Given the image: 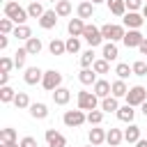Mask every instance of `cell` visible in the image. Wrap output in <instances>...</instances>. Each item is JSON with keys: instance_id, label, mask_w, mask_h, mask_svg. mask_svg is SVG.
Listing matches in <instances>:
<instances>
[{"instance_id": "2e32d148", "label": "cell", "mask_w": 147, "mask_h": 147, "mask_svg": "<svg viewBox=\"0 0 147 147\" xmlns=\"http://www.w3.org/2000/svg\"><path fill=\"white\" fill-rule=\"evenodd\" d=\"M30 115L34 119H46L48 117V106L41 103V101H34V103H30Z\"/></svg>"}, {"instance_id": "f35d334b", "label": "cell", "mask_w": 147, "mask_h": 147, "mask_svg": "<svg viewBox=\"0 0 147 147\" xmlns=\"http://www.w3.org/2000/svg\"><path fill=\"white\" fill-rule=\"evenodd\" d=\"M78 51H80V39H78V37H69V39H67V53L74 55V53H78Z\"/></svg>"}, {"instance_id": "6da1fadb", "label": "cell", "mask_w": 147, "mask_h": 147, "mask_svg": "<svg viewBox=\"0 0 147 147\" xmlns=\"http://www.w3.org/2000/svg\"><path fill=\"white\" fill-rule=\"evenodd\" d=\"M5 16L7 18H11L16 25H23L28 18H30V14H28V9H23L18 2H14V0H9V2H5Z\"/></svg>"}, {"instance_id": "52a82bcc", "label": "cell", "mask_w": 147, "mask_h": 147, "mask_svg": "<svg viewBox=\"0 0 147 147\" xmlns=\"http://www.w3.org/2000/svg\"><path fill=\"white\" fill-rule=\"evenodd\" d=\"M96 106H99V96L94 92H87V90L78 92V108L80 110H94Z\"/></svg>"}, {"instance_id": "7bdbcfd3", "label": "cell", "mask_w": 147, "mask_h": 147, "mask_svg": "<svg viewBox=\"0 0 147 147\" xmlns=\"http://www.w3.org/2000/svg\"><path fill=\"white\" fill-rule=\"evenodd\" d=\"M11 23H14V21H11V18H7V16H5V18H0V32H2V34H11V32H14Z\"/></svg>"}, {"instance_id": "d4e9b609", "label": "cell", "mask_w": 147, "mask_h": 147, "mask_svg": "<svg viewBox=\"0 0 147 147\" xmlns=\"http://www.w3.org/2000/svg\"><path fill=\"white\" fill-rule=\"evenodd\" d=\"M78 80L83 83V85H94L96 83V71L94 69H80V74H78Z\"/></svg>"}, {"instance_id": "74e56055", "label": "cell", "mask_w": 147, "mask_h": 147, "mask_svg": "<svg viewBox=\"0 0 147 147\" xmlns=\"http://www.w3.org/2000/svg\"><path fill=\"white\" fill-rule=\"evenodd\" d=\"M14 140H16V129L5 126V129L0 131V142H14Z\"/></svg>"}, {"instance_id": "8992f818", "label": "cell", "mask_w": 147, "mask_h": 147, "mask_svg": "<svg viewBox=\"0 0 147 147\" xmlns=\"http://www.w3.org/2000/svg\"><path fill=\"white\" fill-rule=\"evenodd\" d=\"M83 39L90 44V48L103 44V34H101V28H96L94 23H87L85 25V32H83Z\"/></svg>"}, {"instance_id": "e575fe53", "label": "cell", "mask_w": 147, "mask_h": 147, "mask_svg": "<svg viewBox=\"0 0 147 147\" xmlns=\"http://www.w3.org/2000/svg\"><path fill=\"white\" fill-rule=\"evenodd\" d=\"M28 55H30V53L25 51V46L14 53V64H16V69H23V67H25V57H28Z\"/></svg>"}, {"instance_id": "c3c4849f", "label": "cell", "mask_w": 147, "mask_h": 147, "mask_svg": "<svg viewBox=\"0 0 147 147\" xmlns=\"http://www.w3.org/2000/svg\"><path fill=\"white\" fill-rule=\"evenodd\" d=\"M138 48H140V53H142V55H147V37L142 39V44H140Z\"/></svg>"}, {"instance_id": "cb8c5ba5", "label": "cell", "mask_w": 147, "mask_h": 147, "mask_svg": "<svg viewBox=\"0 0 147 147\" xmlns=\"http://www.w3.org/2000/svg\"><path fill=\"white\" fill-rule=\"evenodd\" d=\"M41 48H44V44H41V39H39V37H30V39L25 41V51H28L30 55H39V53H41Z\"/></svg>"}, {"instance_id": "ac0fdd59", "label": "cell", "mask_w": 147, "mask_h": 147, "mask_svg": "<svg viewBox=\"0 0 147 147\" xmlns=\"http://www.w3.org/2000/svg\"><path fill=\"white\" fill-rule=\"evenodd\" d=\"M92 92H94L99 99H106V96H110V83H108V80H96V83L92 85Z\"/></svg>"}, {"instance_id": "9a60e30c", "label": "cell", "mask_w": 147, "mask_h": 147, "mask_svg": "<svg viewBox=\"0 0 147 147\" xmlns=\"http://www.w3.org/2000/svg\"><path fill=\"white\" fill-rule=\"evenodd\" d=\"M53 94V101H55V106H67L69 103V99H71V90H67V87H57L55 92H51Z\"/></svg>"}, {"instance_id": "681fc988", "label": "cell", "mask_w": 147, "mask_h": 147, "mask_svg": "<svg viewBox=\"0 0 147 147\" xmlns=\"http://www.w3.org/2000/svg\"><path fill=\"white\" fill-rule=\"evenodd\" d=\"M0 147H21V142H16V140L14 142H0Z\"/></svg>"}, {"instance_id": "db71d44e", "label": "cell", "mask_w": 147, "mask_h": 147, "mask_svg": "<svg viewBox=\"0 0 147 147\" xmlns=\"http://www.w3.org/2000/svg\"><path fill=\"white\" fill-rule=\"evenodd\" d=\"M90 2H94V5H99V2H106V0H90Z\"/></svg>"}, {"instance_id": "5b68a950", "label": "cell", "mask_w": 147, "mask_h": 147, "mask_svg": "<svg viewBox=\"0 0 147 147\" xmlns=\"http://www.w3.org/2000/svg\"><path fill=\"white\" fill-rule=\"evenodd\" d=\"M62 122L69 126V129H76V126H83L85 122H87V115H85V110H67L64 115H62Z\"/></svg>"}, {"instance_id": "8d00e7d4", "label": "cell", "mask_w": 147, "mask_h": 147, "mask_svg": "<svg viewBox=\"0 0 147 147\" xmlns=\"http://www.w3.org/2000/svg\"><path fill=\"white\" fill-rule=\"evenodd\" d=\"M94 60H96V57H94V51H92V48H90V51H85V53H80V67H83V69L92 67V64H94Z\"/></svg>"}, {"instance_id": "83f0119b", "label": "cell", "mask_w": 147, "mask_h": 147, "mask_svg": "<svg viewBox=\"0 0 147 147\" xmlns=\"http://www.w3.org/2000/svg\"><path fill=\"white\" fill-rule=\"evenodd\" d=\"M106 2H108V9L115 16H124L126 14V2L124 0H106Z\"/></svg>"}, {"instance_id": "4316f807", "label": "cell", "mask_w": 147, "mask_h": 147, "mask_svg": "<svg viewBox=\"0 0 147 147\" xmlns=\"http://www.w3.org/2000/svg\"><path fill=\"white\" fill-rule=\"evenodd\" d=\"M48 51H51V55H64V53H67V41H62V39H51Z\"/></svg>"}, {"instance_id": "7a4b0ae2", "label": "cell", "mask_w": 147, "mask_h": 147, "mask_svg": "<svg viewBox=\"0 0 147 147\" xmlns=\"http://www.w3.org/2000/svg\"><path fill=\"white\" fill-rule=\"evenodd\" d=\"M41 87H44L46 92H55L57 87H62V74H60L57 69H48V71H44Z\"/></svg>"}, {"instance_id": "f907efd6", "label": "cell", "mask_w": 147, "mask_h": 147, "mask_svg": "<svg viewBox=\"0 0 147 147\" xmlns=\"http://www.w3.org/2000/svg\"><path fill=\"white\" fill-rule=\"evenodd\" d=\"M136 147H147V140H142V138H140V140L136 142Z\"/></svg>"}, {"instance_id": "b9f144b4", "label": "cell", "mask_w": 147, "mask_h": 147, "mask_svg": "<svg viewBox=\"0 0 147 147\" xmlns=\"http://www.w3.org/2000/svg\"><path fill=\"white\" fill-rule=\"evenodd\" d=\"M131 67H133V76H147V62L138 60V62H133Z\"/></svg>"}, {"instance_id": "60d3db41", "label": "cell", "mask_w": 147, "mask_h": 147, "mask_svg": "<svg viewBox=\"0 0 147 147\" xmlns=\"http://www.w3.org/2000/svg\"><path fill=\"white\" fill-rule=\"evenodd\" d=\"M14 67H16V64H14V60H11V57H7V55H2V57H0V71L9 74Z\"/></svg>"}, {"instance_id": "f546056e", "label": "cell", "mask_w": 147, "mask_h": 147, "mask_svg": "<svg viewBox=\"0 0 147 147\" xmlns=\"http://www.w3.org/2000/svg\"><path fill=\"white\" fill-rule=\"evenodd\" d=\"M11 34H14V37H16V39H21V41H28V39H30V37H32V30H30V28H28V25H25V23H23V25H16V28H14V32H11Z\"/></svg>"}, {"instance_id": "d6986e66", "label": "cell", "mask_w": 147, "mask_h": 147, "mask_svg": "<svg viewBox=\"0 0 147 147\" xmlns=\"http://www.w3.org/2000/svg\"><path fill=\"white\" fill-rule=\"evenodd\" d=\"M124 140L126 142H131V145H136L138 140H140V126L138 124H129V129H124Z\"/></svg>"}, {"instance_id": "836d02e7", "label": "cell", "mask_w": 147, "mask_h": 147, "mask_svg": "<svg viewBox=\"0 0 147 147\" xmlns=\"http://www.w3.org/2000/svg\"><path fill=\"white\" fill-rule=\"evenodd\" d=\"M55 11H57V16H69L71 14V0H57Z\"/></svg>"}, {"instance_id": "1f68e13d", "label": "cell", "mask_w": 147, "mask_h": 147, "mask_svg": "<svg viewBox=\"0 0 147 147\" xmlns=\"http://www.w3.org/2000/svg\"><path fill=\"white\" fill-rule=\"evenodd\" d=\"M44 11H46V9H44V5H41V2H30V7H28L30 18H37V21L44 16Z\"/></svg>"}, {"instance_id": "11a10c76", "label": "cell", "mask_w": 147, "mask_h": 147, "mask_svg": "<svg viewBox=\"0 0 147 147\" xmlns=\"http://www.w3.org/2000/svg\"><path fill=\"white\" fill-rule=\"evenodd\" d=\"M87 147H96V145H92V142H90V145H87Z\"/></svg>"}, {"instance_id": "277c9868", "label": "cell", "mask_w": 147, "mask_h": 147, "mask_svg": "<svg viewBox=\"0 0 147 147\" xmlns=\"http://www.w3.org/2000/svg\"><path fill=\"white\" fill-rule=\"evenodd\" d=\"M126 103L129 106H142L145 101H147V90L142 87V85H133V87H129V92H126Z\"/></svg>"}, {"instance_id": "9f6ffc18", "label": "cell", "mask_w": 147, "mask_h": 147, "mask_svg": "<svg viewBox=\"0 0 147 147\" xmlns=\"http://www.w3.org/2000/svg\"><path fill=\"white\" fill-rule=\"evenodd\" d=\"M32 2H41V0H32Z\"/></svg>"}, {"instance_id": "7402d4cb", "label": "cell", "mask_w": 147, "mask_h": 147, "mask_svg": "<svg viewBox=\"0 0 147 147\" xmlns=\"http://www.w3.org/2000/svg\"><path fill=\"white\" fill-rule=\"evenodd\" d=\"M101 55H103V60H108V62L117 60V55H119V51H117V44H115V41H108V44H103V51H101Z\"/></svg>"}, {"instance_id": "3957f363", "label": "cell", "mask_w": 147, "mask_h": 147, "mask_svg": "<svg viewBox=\"0 0 147 147\" xmlns=\"http://www.w3.org/2000/svg\"><path fill=\"white\" fill-rule=\"evenodd\" d=\"M101 34H103V39H106V41H122V39H124V34H126V30H124V25L106 23V25H101Z\"/></svg>"}, {"instance_id": "f5cc1de1", "label": "cell", "mask_w": 147, "mask_h": 147, "mask_svg": "<svg viewBox=\"0 0 147 147\" xmlns=\"http://www.w3.org/2000/svg\"><path fill=\"white\" fill-rule=\"evenodd\" d=\"M142 16H145V18H147V5H145V7H142Z\"/></svg>"}, {"instance_id": "ffe728a7", "label": "cell", "mask_w": 147, "mask_h": 147, "mask_svg": "<svg viewBox=\"0 0 147 147\" xmlns=\"http://www.w3.org/2000/svg\"><path fill=\"white\" fill-rule=\"evenodd\" d=\"M87 140L92 142V145H101V142H106V131L101 129V126H94V129H90V133H87Z\"/></svg>"}, {"instance_id": "44dd1931", "label": "cell", "mask_w": 147, "mask_h": 147, "mask_svg": "<svg viewBox=\"0 0 147 147\" xmlns=\"http://www.w3.org/2000/svg\"><path fill=\"white\" fill-rule=\"evenodd\" d=\"M78 18H92V14H94V2H90V0H83L80 5H78Z\"/></svg>"}, {"instance_id": "f6af8a7d", "label": "cell", "mask_w": 147, "mask_h": 147, "mask_svg": "<svg viewBox=\"0 0 147 147\" xmlns=\"http://www.w3.org/2000/svg\"><path fill=\"white\" fill-rule=\"evenodd\" d=\"M21 147H37V140L32 136H25V138H21Z\"/></svg>"}, {"instance_id": "ba28073f", "label": "cell", "mask_w": 147, "mask_h": 147, "mask_svg": "<svg viewBox=\"0 0 147 147\" xmlns=\"http://www.w3.org/2000/svg\"><path fill=\"white\" fill-rule=\"evenodd\" d=\"M122 21H124V25H126L129 30H140V28H142V23H145V16H142V14H138V11H126Z\"/></svg>"}, {"instance_id": "ab89813d", "label": "cell", "mask_w": 147, "mask_h": 147, "mask_svg": "<svg viewBox=\"0 0 147 147\" xmlns=\"http://www.w3.org/2000/svg\"><path fill=\"white\" fill-rule=\"evenodd\" d=\"M92 69L96 71V74H108L110 71V64H108V60H94V64H92Z\"/></svg>"}, {"instance_id": "816d5d0a", "label": "cell", "mask_w": 147, "mask_h": 147, "mask_svg": "<svg viewBox=\"0 0 147 147\" xmlns=\"http://www.w3.org/2000/svg\"><path fill=\"white\" fill-rule=\"evenodd\" d=\"M140 110H142V115H145V117H147V101H145V103H142V106H140Z\"/></svg>"}, {"instance_id": "bcb514c9", "label": "cell", "mask_w": 147, "mask_h": 147, "mask_svg": "<svg viewBox=\"0 0 147 147\" xmlns=\"http://www.w3.org/2000/svg\"><path fill=\"white\" fill-rule=\"evenodd\" d=\"M7 46H9V37H7V34H2V37H0V51H5Z\"/></svg>"}, {"instance_id": "484cf974", "label": "cell", "mask_w": 147, "mask_h": 147, "mask_svg": "<svg viewBox=\"0 0 147 147\" xmlns=\"http://www.w3.org/2000/svg\"><path fill=\"white\" fill-rule=\"evenodd\" d=\"M101 110L103 113H117L119 110V103H117V96H106V99H101Z\"/></svg>"}, {"instance_id": "d6a6232c", "label": "cell", "mask_w": 147, "mask_h": 147, "mask_svg": "<svg viewBox=\"0 0 147 147\" xmlns=\"http://www.w3.org/2000/svg\"><path fill=\"white\" fill-rule=\"evenodd\" d=\"M14 106H16L18 110H23V108H30V96H28V92H16Z\"/></svg>"}, {"instance_id": "4fadbf2b", "label": "cell", "mask_w": 147, "mask_h": 147, "mask_svg": "<svg viewBox=\"0 0 147 147\" xmlns=\"http://www.w3.org/2000/svg\"><path fill=\"white\" fill-rule=\"evenodd\" d=\"M124 140V131L122 129H115V126H110L108 131H106V142L110 145V147H119V142Z\"/></svg>"}, {"instance_id": "e0dca14e", "label": "cell", "mask_w": 147, "mask_h": 147, "mask_svg": "<svg viewBox=\"0 0 147 147\" xmlns=\"http://www.w3.org/2000/svg\"><path fill=\"white\" fill-rule=\"evenodd\" d=\"M133 117H136V110H133V106H129V103L119 106V110H117V119H119V122H126V124H131V122H133Z\"/></svg>"}, {"instance_id": "30bf717a", "label": "cell", "mask_w": 147, "mask_h": 147, "mask_svg": "<svg viewBox=\"0 0 147 147\" xmlns=\"http://www.w3.org/2000/svg\"><path fill=\"white\" fill-rule=\"evenodd\" d=\"M57 18H60V16H57V11H55V9H46V11H44V16L39 18V25H41L44 30H53V28L57 25Z\"/></svg>"}, {"instance_id": "6f0895ef", "label": "cell", "mask_w": 147, "mask_h": 147, "mask_svg": "<svg viewBox=\"0 0 147 147\" xmlns=\"http://www.w3.org/2000/svg\"><path fill=\"white\" fill-rule=\"evenodd\" d=\"M51 2H57V0H51Z\"/></svg>"}, {"instance_id": "603a6c76", "label": "cell", "mask_w": 147, "mask_h": 147, "mask_svg": "<svg viewBox=\"0 0 147 147\" xmlns=\"http://www.w3.org/2000/svg\"><path fill=\"white\" fill-rule=\"evenodd\" d=\"M126 92H129V87H126V83H124L122 78H117L115 83H110V94H113V96L122 99V96H126Z\"/></svg>"}, {"instance_id": "d590c367", "label": "cell", "mask_w": 147, "mask_h": 147, "mask_svg": "<svg viewBox=\"0 0 147 147\" xmlns=\"http://www.w3.org/2000/svg\"><path fill=\"white\" fill-rule=\"evenodd\" d=\"M87 122L92 124V126H99L101 122H103V110H87Z\"/></svg>"}, {"instance_id": "f1b7e54d", "label": "cell", "mask_w": 147, "mask_h": 147, "mask_svg": "<svg viewBox=\"0 0 147 147\" xmlns=\"http://www.w3.org/2000/svg\"><path fill=\"white\" fill-rule=\"evenodd\" d=\"M14 99H16V90L9 87V85H2L0 87V101L2 103H14Z\"/></svg>"}, {"instance_id": "9c48e42d", "label": "cell", "mask_w": 147, "mask_h": 147, "mask_svg": "<svg viewBox=\"0 0 147 147\" xmlns=\"http://www.w3.org/2000/svg\"><path fill=\"white\" fill-rule=\"evenodd\" d=\"M44 138H46L48 147H67V138H64L60 131H55V129H48Z\"/></svg>"}, {"instance_id": "4dcf8cb0", "label": "cell", "mask_w": 147, "mask_h": 147, "mask_svg": "<svg viewBox=\"0 0 147 147\" xmlns=\"http://www.w3.org/2000/svg\"><path fill=\"white\" fill-rule=\"evenodd\" d=\"M115 74H117V78H122V80H126L129 76H133V67H129L126 62H119V64L115 67Z\"/></svg>"}, {"instance_id": "ee69618b", "label": "cell", "mask_w": 147, "mask_h": 147, "mask_svg": "<svg viewBox=\"0 0 147 147\" xmlns=\"http://www.w3.org/2000/svg\"><path fill=\"white\" fill-rule=\"evenodd\" d=\"M124 2H126V9H129V11H138V9L145 7L142 0H124Z\"/></svg>"}, {"instance_id": "5bb4252c", "label": "cell", "mask_w": 147, "mask_h": 147, "mask_svg": "<svg viewBox=\"0 0 147 147\" xmlns=\"http://www.w3.org/2000/svg\"><path fill=\"white\" fill-rule=\"evenodd\" d=\"M85 21L83 18H71L69 21V25H67V30H69V34L71 37H83V32H85Z\"/></svg>"}, {"instance_id": "680465c9", "label": "cell", "mask_w": 147, "mask_h": 147, "mask_svg": "<svg viewBox=\"0 0 147 147\" xmlns=\"http://www.w3.org/2000/svg\"><path fill=\"white\" fill-rule=\"evenodd\" d=\"M67 147H69V145H67Z\"/></svg>"}, {"instance_id": "7dc6e473", "label": "cell", "mask_w": 147, "mask_h": 147, "mask_svg": "<svg viewBox=\"0 0 147 147\" xmlns=\"http://www.w3.org/2000/svg\"><path fill=\"white\" fill-rule=\"evenodd\" d=\"M2 85H9V74H5V71H0V87Z\"/></svg>"}, {"instance_id": "7c38bea8", "label": "cell", "mask_w": 147, "mask_h": 147, "mask_svg": "<svg viewBox=\"0 0 147 147\" xmlns=\"http://www.w3.org/2000/svg\"><path fill=\"white\" fill-rule=\"evenodd\" d=\"M23 80H25L28 85H37V83L44 80V71H41L39 67H28L25 74H23Z\"/></svg>"}, {"instance_id": "8fae6325", "label": "cell", "mask_w": 147, "mask_h": 147, "mask_svg": "<svg viewBox=\"0 0 147 147\" xmlns=\"http://www.w3.org/2000/svg\"><path fill=\"white\" fill-rule=\"evenodd\" d=\"M142 39H145V37H142V32H140V30H129V32L124 34V39H122V41H124V46H126V48H138V46L142 44Z\"/></svg>"}]
</instances>
